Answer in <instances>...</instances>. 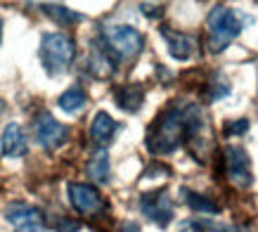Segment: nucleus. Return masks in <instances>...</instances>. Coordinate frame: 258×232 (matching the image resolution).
<instances>
[{
    "label": "nucleus",
    "mask_w": 258,
    "mask_h": 232,
    "mask_svg": "<svg viewBox=\"0 0 258 232\" xmlns=\"http://www.w3.org/2000/svg\"><path fill=\"white\" fill-rule=\"evenodd\" d=\"M225 156V176L239 190H246L253 183V170H251V159L242 145H227L223 149Z\"/></svg>",
    "instance_id": "nucleus-6"
},
{
    "label": "nucleus",
    "mask_w": 258,
    "mask_h": 232,
    "mask_svg": "<svg viewBox=\"0 0 258 232\" xmlns=\"http://www.w3.org/2000/svg\"><path fill=\"white\" fill-rule=\"evenodd\" d=\"M0 114H3V100H0Z\"/></svg>",
    "instance_id": "nucleus-25"
},
{
    "label": "nucleus",
    "mask_w": 258,
    "mask_h": 232,
    "mask_svg": "<svg viewBox=\"0 0 258 232\" xmlns=\"http://www.w3.org/2000/svg\"><path fill=\"white\" fill-rule=\"evenodd\" d=\"M116 133H118V124L107 111H97L93 116V121H90V140L97 145V149L107 147Z\"/></svg>",
    "instance_id": "nucleus-13"
},
{
    "label": "nucleus",
    "mask_w": 258,
    "mask_h": 232,
    "mask_svg": "<svg viewBox=\"0 0 258 232\" xmlns=\"http://www.w3.org/2000/svg\"><path fill=\"white\" fill-rule=\"evenodd\" d=\"M69 199L71 206L81 216H97L107 209V201L100 194V190L95 185H88V183H69Z\"/></svg>",
    "instance_id": "nucleus-9"
},
{
    "label": "nucleus",
    "mask_w": 258,
    "mask_h": 232,
    "mask_svg": "<svg viewBox=\"0 0 258 232\" xmlns=\"http://www.w3.org/2000/svg\"><path fill=\"white\" fill-rule=\"evenodd\" d=\"M206 128L204 114L199 104L192 102H173L152 121L147 128V145L149 154H171L180 145H187L195 154V147L204 145L202 133Z\"/></svg>",
    "instance_id": "nucleus-1"
},
{
    "label": "nucleus",
    "mask_w": 258,
    "mask_h": 232,
    "mask_svg": "<svg viewBox=\"0 0 258 232\" xmlns=\"http://www.w3.org/2000/svg\"><path fill=\"white\" fill-rule=\"evenodd\" d=\"M0 40H3V19H0Z\"/></svg>",
    "instance_id": "nucleus-24"
},
{
    "label": "nucleus",
    "mask_w": 258,
    "mask_h": 232,
    "mask_svg": "<svg viewBox=\"0 0 258 232\" xmlns=\"http://www.w3.org/2000/svg\"><path fill=\"white\" fill-rule=\"evenodd\" d=\"M76 57V43L67 33H43L40 38V62L47 76H59L71 67Z\"/></svg>",
    "instance_id": "nucleus-2"
},
{
    "label": "nucleus",
    "mask_w": 258,
    "mask_h": 232,
    "mask_svg": "<svg viewBox=\"0 0 258 232\" xmlns=\"http://www.w3.org/2000/svg\"><path fill=\"white\" fill-rule=\"evenodd\" d=\"M206 29H209V50L218 54L242 33V19L237 17L235 10L216 5L206 17Z\"/></svg>",
    "instance_id": "nucleus-3"
},
{
    "label": "nucleus",
    "mask_w": 258,
    "mask_h": 232,
    "mask_svg": "<svg viewBox=\"0 0 258 232\" xmlns=\"http://www.w3.org/2000/svg\"><path fill=\"white\" fill-rule=\"evenodd\" d=\"M140 211L142 216L152 220L159 227H168L173 223V201L168 197V190H152V192L140 194Z\"/></svg>",
    "instance_id": "nucleus-7"
},
{
    "label": "nucleus",
    "mask_w": 258,
    "mask_h": 232,
    "mask_svg": "<svg viewBox=\"0 0 258 232\" xmlns=\"http://www.w3.org/2000/svg\"><path fill=\"white\" fill-rule=\"evenodd\" d=\"M102 43L111 52V57L121 62V60H133L142 52L145 47V38L135 26L128 24H107L102 26Z\"/></svg>",
    "instance_id": "nucleus-4"
},
{
    "label": "nucleus",
    "mask_w": 258,
    "mask_h": 232,
    "mask_svg": "<svg viewBox=\"0 0 258 232\" xmlns=\"http://www.w3.org/2000/svg\"><path fill=\"white\" fill-rule=\"evenodd\" d=\"M140 10L149 17V19H159V17L164 15V5H149V3H142Z\"/></svg>",
    "instance_id": "nucleus-22"
},
{
    "label": "nucleus",
    "mask_w": 258,
    "mask_h": 232,
    "mask_svg": "<svg viewBox=\"0 0 258 232\" xmlns=\"http://www.w3.org/2000/svg\"><path fill=\"white\" fill-rule=\"evenodd\" d=\"M43 12H45L50 19H55L59 26H71V24H79V22H83V19H86L81 12H74V10L64 8V5H55V3H47V5H43Z\"/></svg>",
    "instance_id": "nucleus-18"
},
{
    "label": "nucleus",
    "mask_w": 258,
    "mask_h": 232,
    "mask_svg": "<svg viewBox=\"0 0 258 232\" xmlns=\"http://www.w3.org/2000/svg\"><path fill=\"white\" fill-rule=\"evenodd\" d=\"M79 230H81V220H76V218L62 216L55 223V232H79Z\"/></svg>",
    "instance_id": "nucleus-21"
},
{
    "label": "nucleus",
    "mask_w": 258,
    "mask_h": 232,
    "mask_svg": "<svg viewBox=\"0 0 258 232\" xmlns=\"http://www.w3.org/2000/svg\"><path fill=\"white\" fill-rule=\"evenodd\" d=\"M116 64L118 62L111 57V52L104 47V43H102V40H95L93 47H90V54H88V60H86L88 74L93 78L104 81V78H111L116 74Z\"/></svg>",
    "instance_id": "nucleus-10"
},
{
    "label": "nucleus",
    "mask_w": 258,
    "mask_h": 232,
    "mask_svg": "<svg viewBox=\"0 0 258 232\" xmlns=\"http://www.w3.org/2000/svg\"><path fill=\"white\" fill-rule=\"evenodd\" d=\"M86 173L95 183H102V185L109 183V154H107V149H95V154L86 163Z\"/></svg>",
    "instance_id": "nucleus-16"
},
{
    "label": "nucleus",
    "mask_w": 258,
    "mask_h": 232,
    "mask_svg": "<svg viewBox=\"0 0 258 232\" xmlns=\"http://www.w3.org/2000/svg\"><path fill=\"white\" fill-rule=\"evenodd\" d=\"M57 104H59V109L67 111V114H81L88 104V95L79 83H74L71 88H67V90L59 95Z\"/></svg>",
    "instance_id": "nucleus-15"
},
{
    "label": "nucleus",
    "mask_w": 258,
    "mask_h": 232,
    "mask_svg": "<svg viewBox=\"0 0 258 232\" xmlns=\"http://www.w3.org/2000/svg\"><path fill=\"white\" fill-rule=\"evenodd\" d=\"M33 135H36V142L43 149L55 152V149H59L69 140V128L64 124H59L50 111H40L33 119Z\"/></svg>",
    "instance_id": "nucleus-5"
},
{
    "label": "nucleus",
    "mask_w": 258,
    "mask_h": 232,
    "mask_svg": "<svg viewBox=\"0 0 258 232\" xmlns=\"http://www.w3.org/2000/svg\"><path fill=\"white\" fill-rule=\"evenodd\" d=\"M249 131V121L246 119H239V121H227L223 133H225V138H232V135H244V133Z\"/></svg>",
    "instance_id": "nucleus-20"
},
{
    "label": "nucleus",
    "mask_w": 258,
    "mask_h": 232,
    "mask_svg": "<svg viewBox=\"0 0 258 232\" xmlns=\"http://www.w3.org/2000/svg\"><path fill=\"white\" fill-rule=\"evenodd\" d=\"M26 135H24L22 126L19 124H8V128L3 131V138H0V154L8 156V159H19V156L26 154Z\"/></svg>",
    "instance_id": "nucleus-12"
},
{
    "label": "nucleus",
    "mask_w": 258,
    "mask_h": 232,
    "mask_svg": "<svg viewBox=\"0 0 258 232\" xmlns=\"http://www.w3.org/2000/svg\"><path fill=\"white\" fill-rule=\"evenodd\" d=\"M116 232H140V225L135 223V220H123L116 227Z\"/></svg>",
    "instance_id": "nucleus-23"
},
{
    "label": "nucleus",
    "mask_w": 258,
    "mask_h": 232,
    "mask_svg": "<svg viewBox=\"0 0 258 232\" xmlns=\"http://www.w3.org/2000/svg\"><path fill=\"white\" fill-rule=\"evenodd\" d=\"M230 81L225 78V74H216V76L211 78V83H209V100L216 102V100H223V97H227L230 95Z\"/></svg>",
    "instance_id": "nucleus-19"
},
{
    "label": "nucleus",
    "mask_w": 258,
    "mask_h": 232,
    "mask_svg": "<svg viewBox=\"0 0 258 232\" xmlns=\"http://www.w3.org/2000/svg\"><path fill=\"white\" fill-rule=\"evenodd\" d=\"M114 100H116L118 109H123L128 114H135L140 111L142 104H145V88L140 83H125L118 85L114 90Z\"/></svg>",
    "instance_id": "nucleus-14"
},
{
    "label": "nucleus",
    "mask_w": 258,
    "mask_h": 232,
    "mask_svg": "<svg viewBox=\"0 0 258 232\" xmlns=\"http://www.w3.org/2000/svg\"><path fill=\"white\" fill-rule=\"evenodd\" d=\"M161 36H164L166 45H168V52H171L173 60H178V62H187L197 54V40L187 33H180V31H173L168 26H161L159 29Z\"/></svg>",
    "instance_id": "nucleus-11"
},
{
    "label": "nucleus",
    "mask_w": 258,
    "mask_h": 232,
    "mask_svg": "<svg viewBox=\"0 0 258 232\" xmlns=\"http://www.w3.org/2000/svg\"><path fill=\"white\" fill-rule=\"evenodd\" d=\"M180 197L185 199V204H187L195 213H209V216H213V213H218L220 211V206L211 199V197L199 194V192H192V190H187V187H182V190H180Z\"/></svg>",
    "instance_id": "nucleus-17"
},
{
    "label": "nucleus",
    "mask_w": 258,
    "mask_h": 232,
    "mask_svg": "<svg viewBox=\"0 0 258 232\" xmlns=\"http://www.w3.org/2000/svg\"><path fill=\"white\" fill-rule=\"evenodd\" d=\"M5 220H8L15 232H45V220L43 211L26 201H12L5 206Z\"/></svg>",
    "instance_id": "nucleus-8"
}]
</instances>
